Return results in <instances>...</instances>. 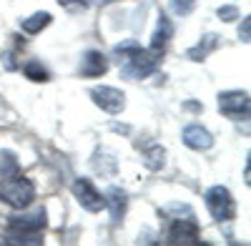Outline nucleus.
Returning a JSON list of instances; mask_svg holds the SVG:
<instances>
[{"label": "nucleus", "mask_w": 251, "mask_h": 246, "mask_svg": "<svg viewBox=\"0 0 251 246\" xmlns=\"http://www.w3.org/2000/svg\"><path fill=\"white\" fill-rule=\"evenodd\" d=\"M116 55H121V73L131 80L151 75L158 66V55L153 50L141 48L136 40H126V43L116 46Z\"/></svg>", "instance_id": "f257e3e1"}, {"label": "nucleus", "mask_w": 251, "mask_h": 246, "mask_svg": "<svg viewBox=\"0 0 251 246\" xmlns=\"http://www.w3.org/2000/svg\"><path fill=\"white\" fill-rule=\"evenodd\" d=\"M46 226V211L38 209L25 216H10L8 221V241L10 244H40L38 234Z\"/></svg>", "instance_id": "f03ea898"}, {"label": "nucleus", "mask_w": 251, "mask_h": 246, "mask_svg": "<svg viewBox=\"0 0 251 246\" xmlns=\"http://www.w3.org/2000/svg\"><path fill=\"white\" fill-rule=\"evenodd\" d=\"M33 196H35V186L23 176L13 173V176H5L3 181H0V198H3L8 206H13V209L30 206Z\"/></svg>", "instance_id": "7ed1b4c3"}, {"label": "nucleus", "mask_w": 251, "mask_h": 246, "mask_svg": "<svg viewBox=\"0 0 251 246\" xmlns=\"http://www.w3.org/2000/svg\"><path fill=\"white\" fill-rule=\"evenodd\" d=\"M206 209L216 221H231L236 216V203L234 196L224 186H214L206 191Z\"/></svg>", "instance_id": "20e7f679"}, {"label": "nucleus", "mask_w": 251, "mask_h": 246, "mask_svg": "<svg viewBox=\"0 0 251 246\" xmlns=\"http://www.w3.org/2000/svg\"><path fill=\"white\" fill-rule=\"evenodd\" d=\"M71 191H73L75 201H78L86 211H91V214H96V211H100L103 206H106V198H103V196L93 189V183H91L88 178H75L73 186H71Z\"/></svg>", "instance_id": "39448f33"}, {"label": "nucleus", "mask_w": 251, "mask_h": 246, "mask_svg": "<svg viewBox=\"0 0 251 246\" xmlns=\"http://www.w3.org/2000/svg\"><path fill=\"white\" fill-rule=\"evenodd\" d=\"M91 98H93V103L100 108V111H106L111 116L121 113L126 108V96L123 91L118 88H111V86H100V88H93L91 91Z\"/></svg>", "instance_id": "423d86ee"}, {"label": "nucleus", "mask_w": 251, "mask_h": 246, "mask_svg": "<svg viewBox=\"0 0 251 246\" xmlns=\"http://www.w3.org/2000/svg\"><path fill=\"white\" fill-rule=\"evenodd\" d=\"M219 111L228 118H249V93L226 91L219 96Z\"/></svg>", "instance_id": "0eeeda50"}, {"label": "nucleus", "mask_w": 251, "mask_h": 246, "mask_svg": "<svg viewBox=\"0 0 251 246\" xmlns=\"http://www.w3.org/2000/svg\"><path fill=\"white\" fill-rule=\"evenodd\" d=\"M171 244H199V226L194 219H174L169 226Z\"/></svg>", "instance_id": "6e6552de"}, {"label": "nucleus", "mask_w": 251, "mask_h": 246, "mask_svg": "<svg viewBox=\"0 0 251 246\" xmlns=\"http://www.w3.org/2000/svg\"><path fill=\"white\" fill-rule=\"evenodd\" d=\"M183 143L194 151H208L214 146V138L206 128H201L199 123H191V126L183 128Z\"/></svg>", "instance_id": "1a4fd4ad"}, {"label": "nucleus", "mask_w": 251, "mask_h": 246, "mask_svg": "<svg viewBox=\"0 0 251 246\" xmlns=\"http://www.w3.org/2000/svg\"><path fill=\"white\" fill-rule=\"evenodd\" d=\"M108 71V60L100 50H88L83 55V63H80V75L83 78H98Z\"/></svg>", "instance_id": "9d476101"}, {"label": "nucleus", "mask_w": 251, "mask_h": 246, "mask_svg": "<svg viewBox=\"0 0 251 246\" xmlns=\"http://www.w3.org/2000/svg\"><path fill=\"white\" fill-rule=\"evenodd\" d=\"M171 35H174V25H171V20L166 18V15H161V18H158V25H156V33H153V40H151V48H149V50H153L156 55H158V53H163V48H166V43L171 40Z\"/></svg>", "instance_id": "9b49d317"}, {"label": "nucleus", "mask_w": 251, "mask_h": 246, "mask_svg": "<svg viewBox=\"0 0 251 246\" xmlns=\"http://www.w3.org/2000/svg\"><path fill=\"white\" fill-rule=\"evenodd\" d=\"M216 48H219V35L208 33V35H203V38L199 40L194 48H188L186 55L191 58V60H206V55H208V53H214Z\"/></svg>", "instance_id": "f8f14e48"}, {"label": "nucleus", "mask_w": 251, "mask_h": 246, "mask_svg": "<svg viewBox=\"0 0 251 246\" xmlns=\"http://www.w3.org/2000/svg\"><path fill=\"white\" fill-rule=\"evenodd\" d=\"M103 198H106V203L111 206V216H113V221H121L123 214H126V203H128L126 194H123L121 189H108V194L103 196Z\"/></svg>", "instance_id": "ddd939ff"}, {"label": "nucleus", "mask_w": 251, "mask_h": 246, "mask_svg": "<svg viewBox=\"0 0 251 246\" xmlns=\"http://www.w3.org/2000/svg\"><path fill=\"white\" fill-rule=\"evenodd\" d=\"M163 163H166V151L158 146V143H151V146L143 151V166L149 171H161Z\"/></svg>", "instance_id": "4468645a"}, {"label": "nucleus", "mask_w": 251, "mask_h": 246, "mask_svg": "<svg viewBox=\"0 0 251 246\" xmlns=\"http://www.w3.org/2000/svg\"><path fill=\"white\" fill-rule=\"evenodd\" d=\"M20 25H23V30H25L28 35H35V33H40L43 28L50 25V13H46V10H43V13H33V15L25 18Z\"/></svg>", "instance_id": "2eb2a0df"}, {"label": "nucleus", "mask_w": 251, "mask_h": 246, "mask_svg": "<svg viewBox=\"0 0 251 246\" xmlns=\"http://www.w3.org/2000/svg\"><path fill=\"white\" fill-rule=\"evenodd\" d=\"M23 73H25V78L35 80V83H46V80L50 78L48 68H46V66H40L38 60H28V63H25V68H23Z\"/></svg>", "instance_id": "dca6fc26"}, {"label": "nucleus", "mask_w": 251, "mask_h": 246, "mask_svg": "<svg viewBox=\"0 0 251 246\" xmlns=\"http://www.w3.org/2000/svg\"><path fill=\"white\" fill-rule=\"evenodd\" d=\"M18 158L10 153V151H5V148H0V178H5V176H13V173H18Z\"/></svg>", "instance_id": "f3484780"}, {"label": "nucleus", "mask_w": 251, "mask_h": 246, "mask_svg": "<svg viewBox=\"0 0 251 246\" xmlns=\"http://www.w3.org/2000/svg\"><path fill=\"white\" fill-rule=\"evenodd\" d=\"M163 216H169V221H174V219H194V209L186 206V203H171V206L163 209Z\"/></svg>", "instance_id": "a211bd4d"}, {"label": "nucleus", "mask_w": 251, "mask_h": 246, "mask_svg": "<svg viewBox=\"0 0 251 246\" xmlns=\"http://www.w3.org/2000/svg\"><path fill=\"white\" fill-rule=\"evenodd\" d=\"M194 5H196V0H171V10L178 15H188L194 10Z\"/></svg>", "instance_id": "6ab92c4d"}, {"label": "nucleus", "mask_w": 251, "mask_h": 246, "mask_svg": "<svg viewBox=\"0 0 251 246\" xmlns=\"http://www.w3.org/2000/svg\"><path fill=\"white\" fill-rule=\"evenodd\" d=\"M60 8H66L68 13H80L88 8V0H58Z\"/></svg>", "instance_id": "aec40b11"}, {"label": "nucleus", "mask_w": 251, "mask_h": 246, "mask_svg": "<svg viewBox=\"0 0 251 246\" xmlns=\"http://www.w3.org/2000/svg\"><path fill=\"white\" fill-rule=\"evenodd\" d=\"M219 18H221V20H226V23H231V20H236V18H239L236 5H224V8H219Z\"/></svg>", "instance_id": "412c9836"}, {"label": "nucleus", "mask_w": 251, "mask_h": 246, "mask_svg": "<svg viewBox=\"0 0 251 246\" xmlns=\"http://www.w3.org/2000/svg\"><path fill=\"white\" fill-rule=\"evenodd\" d=\"M239 38L244 40V43H249V40H251V18H244V20H241V28H239Z\"/></svg>", "instance_id": "4be33fe9"}, {"label": "nucleus", "mask_w": 251, "mask_h": 246, "mask_svg": "<svg viewBox=\"0 0 251 246\" xmlns=\"http://www.w3.org/2000/svg\"><path fill=\"white\" fill-rule=\"evenodd\" d=\"M93 3H98V5H106V3H116V0H93Z\"/></svg>", "instance_id": "5701e85b"}]
</instances>
